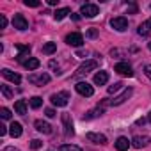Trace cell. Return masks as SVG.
I'll return each instance as SVG.
<instances>
[{
	"mask_svg": "<svg viewBox=\"0 0 151 151\" xmlns=\"http://www.w3.org/2000/svg\"><path fill=\"white\" fill-rule=\"evenodd\" d=\"M96 68H98V60H86V62L77 69L75 77H84V75H87L89 71H93V69H96Z\"/></svg>",
	"mask_w": 151,
	"mask_h": 151,
	"instance_id": "cell-1",
	"label": "cell"
},
{
	"mask_svg": "<svg viewBox=\"0 0 151 151\" xmlns=\"http://www.w3.org/2000/svg\"><path fill=\"white\" fill-rule=\"evenodd\" d=\"M68 100H69V94L66 91L62 93H57V94H52L50 96V101L55 105V107H66L68 105Z\"/></svg>",
	"mask_w": 151,
	"mask_h": 151,
	"instance_id": "cell-2",
	"label": "cell"
},
{
	"mask_svg": "<svg viewBox=\"0 0 151 151\" xmlns=\"http://www.w3.org/2000/svg\"><path fill=\"white\" fill-rule=\"evenodd\" d=\"M114 71L117 75H121V77H133V69L128 62H117L114 66Z\"/></svg>",
	"mask_w": 151,
	"mask_h": 151,
	"instance_id": "cell-3",
	"label": "cell"
},
{
	"mask_svg": "<svg viewBox=\"0 0 151 151\" xmlns=\"http://www.w3.org/2000/svg\"><path fill=\"white\" fill-rule=\"evenodd\" d=\"M110 27L117 32H124L128 29V20L124 16H117V18H112L110 20Z\"/></svg>",
	"mask_w": 151,
	"mask_h": 151,
	"instance_id": "cell-4",
	"label": "cell"
},
{
	"mask_svg": "<svg viewBox=\"0 0 151 151\" xmlns=\"http://www.w3.org/2000/svg\"><path fill=\"white\" fill-rule=\"evenodd\" d=\"M66 43L69 46H82L84 45V36L80 32H71L66 36Z\"/></svg>",
	"mask_w": 151,
	"mask_h": 151,
	"instance_id": "cell-5",
	"label": "cell"
},
{
	"mask_svg": "<svg viewBox=\"0 0 151 151\" xmlns=\"http://www.w3.org/2000/svg\"><path fill=\"white\" fill-rule=\"evenodd\" d=\"M60 121H62V126H64V133L69 137V135H73L75 133V130H73V121H71V116L68 114V112H64V114H60Z\"/></svg>",
	"mask_w": 151,
	"mask_h": 151,
	"instance_id": "cell-6",
	"label": "cell"
},
{
	"mask_svg": "<svg viewBox=\"0 0 151 151\" xmlns=\"http://www.w3.org/2000/svg\"><path fill=\"white\" fill-rule=\"evenodd\" d=\"M29 82L34 84V86H45L50 82V75L46 73H37V75H30L29 77Z\"/></svg>",
	"mask_w": 151,
	"mask_h": 151,
	"instance_id": "cell-7",
	"label": "cell"
},
{
	"mask_svg": "<svg viewBox=\"0 0 151 151\" xmlns=\"http://www.w3.org/2000/svg\"><path fill=\"white\" fill-rule=\"evenodd\" d=\"M75 89H77V93L78 94H82V96H93L94 94V89H93V86L91 84H87V82H78L77 86H75Z\"/></svg>",
	"mask_w": 151,
	"mask_h": 151,
	"instance_id": "cell-8",
	"label": "cell"
},
{
	"mask_svg": "<svg viewBox=\"0 0 151 151\" xmlns=\"http://www.w3.org/2000/svg\"><path fill=\"white\" fill-rule=\"evenodd\" d=\"M80 14L86 16V18H94L98 14V6H94V4H84L82 9H80Z\"/></svg>",
	"mask_w": 151,
	"mask_h": 151,
	"instance_id": "cell-9",
	"label": "cell"
},
{
	"mask_svg": "<svg viewBox=\"0 0 151 151\" xmlns=\"http://www.w3.org/2000/svg\"><path fill=\"white\" fill-rule=\"evenodd\" d=\"M132 94H133V89H132V87H128V89H124V91H123L119 96H116L114 100H110V105H116V107H117V105L124 103V101H126V100H128Z\"/></svg>",
	"mask_w": 151,
	"mask_h": 151,
	"instance_id": "cell-10",
	"label": "cell"
},
{
	"mask_svg": "<svg viewBox=\"0 0 151 151\" xmlns=\"http://www.w3.org/2000/svg\"><path fill=\"white\" fill-rule=\"evenodd\" d=\"M16 48H18V52H20L18 57H16V60L25 64V62L29 60L27 57H29V53H30V46H29V45H16Z\"/></svg>",
	"mask_w": 151,
	"mask_h": 151,
	"instance_id": "cell-11",
	"label": "cell"
},
{
	"mask_svg": "<svg viewBox=\"0 0 151 151\" xmlns=\"http://www.w3.org/2000/svg\"><path fill=\"white\" fill-rule=\"evenodd\" d=\"M13 25H14V29H18V30H27V29H29V22L25 20L23 14H14Z\"/></svg>",
	"mask_w": 151,
	"mask_h": 151,
	"instance_id": "cell-12",
	"label": "cell"
},
{
	"mask_svg": "<svg viewBox=\"0 0 151 151\" xmlns=\"http://www.w3.org/2000/svg\"><path fill=\"white\" fill-rule=\"evenodd\" d=\"M2 75H4V78H7L9 82H13V84H16V86L22 82V77H20V75H18V73H13V71L7 69V68L2 69Z\"/></svg>",
	"mask_w": 151,
	"mask_h": 151,
	"instance_id": "cell-13",
	"label": "cell"
},
{
	"mask_svg": "<svg viewBox=\"0 0 151 151\" xmlns=\"http://www.w3.org/2000/svg\"><path fill=\"white\" fill-rule=\"evenodd\" d=\"M87 140H91V142H94V144H107V137L103 135V133H94V132H89L87 135Z\"/></svg>",
	"mask_w": 151,
	"mask_h": 151,
	"instance_id": "cell-14",
	"label": "cell"
},
{
	"mask_svg": "<svg viewBox=\"0 0 151 151\" xmlns=\"http://www.w3.org/2000/svg\"><path fill=\"white\" fill-rule=\"evenodd\" d=\"M34 126H36V130L41 132V133H52V126H50L46 121H43V119H37V121L34 123Z\"/></svg>",
	"mask_w": 151,
	"mask_h": 151,
	"instance_id": "cell-15",
	"label": "cell"
},
{
	"mask_svg": "<svg viewBox=\"0 0 151 151\" xmlns=\"http://www.w3.org/2000/svg\"><path fill=\"white\" fill-rule=\"evenodd\" d=\"M147 142H149V137H146V135H137V137H133V140H132V144H133V147H137V149H140V147H146L147 146Z\"/></svg>",
	"mask_w": 151,
	"mask_h": 151,
	"instance_id": "cell-16",
	"label": "cell"
},
{
	"mask_svg": "<svg viewBox=\"0 0 151 151\" xmlns=\"http://www.w3.org/2000/svg\"><path fill=\"white\" fill-rule=\"evenodd\" d=\"M109 82V73L107 71H98L94 75V84L96 86H105Z\"/></svg>",
	"mask_w": 151,
	"mask_h": 151,
	"instance_id": "cell-17",
	"label": "cell"
},
{
	"mask_svg": "<svg viewBox=\"0 0 151 151\" xmlns=\"http://www.w3.org/2000/svg\"><path fill=\"white\" fill-rule=\"evenodd\" d=\"M149 32H151V18L146 20L144 23H140L139 29H137V34H139V36H147Z\"/></svg>",
	"mask_w": 151,
	"mask_h": 151,
	"instance_id": "cell-18",
	"label": "cell"
},
{
	"mask_svg": "<svg viewBox=\"0 0 151 151\" xmlns=\"http://www.w3.org/2000/svg\"><path fill=\"white\" fill-rule=\"evenodd\" d=\"M130 147V140L126 139V137H119L117 140H116V149L117 151H126Z\"/></svg>",
	"mask_w": 151,
	"mask_h": 151,
	"instance_id": "cell-19",
	"label": "cell"
},
{
	"mask_svg": "<svg viewBox=\"0 0 151 151\" xmlns=\"http://www.w3.org/2000/svg\"><path fill=\"white\" fill-rule=\"evenodd\" d=\"M22 132H23V128H22L20 123H11V126H9V135L11 137H20Z\"/></svg>",
	"mask_w": 151,
	"mask_h": 151,
	"instance_id": "cell-20",
	"label": "cell"
},
{
	"mask_svg": "<svg viewBox=\"0 0 151 151\" xmlns=\"http://www.w3.org/2000/svg\"><path fill=\"white\" fill-rule=\"evenodd\" d=\"M14 110H16V114L25 116V114H27V103H25V100H18V101L14 103Z\"/></svg>",
	"mask_w": 151,
	"mask_h": 151,
	"instance_id": "cell-21",
	"label": "cell"
},
{
	"mask_svg": "<svg viewBox=\"0 0 151 151\" xmlns=\"http://www.w3.org/2000/svg\"><path fill=\"white\" fill-rule=\"evenodd\" d=\"M68 14H71V11H69L68 7H62V9H57V11L53 13V18H55L57 22H60V20H64Z\"/></svg>",
	"mask_w": 151,
	"mask_h": 151,
	"instance_id": "cell-22",
	"label": "cell"
},
{
	"mask_svg": "<svg viewBox=\"0 0 151 151\" xmlns=\"http://www.w3.org/2000/svg\"><path fill=\"white\" fill-rule=\"evenodd\" d=\"M39 64H41V62H39V59H36V57H30V59L25 62V68H27L29 71H34V69H37V68H39Z\"/></svg>",
	"mask_w": 151,
	"mask_h": 151,
	"instance_id": "cell-23",
	"label": "cell"
},
{
	"mask_svg": "<svg viewBox=\"0 0 151 151\" xmlns=\"http://www.w3.org/2000/svg\"><path fill=\"white\" fill-rule=\"evenodd\" d=\"M55 50H57V45L55 43H45L43 45V53H46V55H52Z\"/></svg>",
	"mask_w": 151,
	"mask_h": 151,
	"instance_id": "cell-24",
	"label": "cell"
},
{
	"mask_svg": "<svg viewBox=\"0 0 151 151\" xmlns=\"http://www.w3.org/2000/svg\"><path fill=\"white\" fill-rule=\"evenodd\" d=\"M59 151H84V149L78 147V146H73V144H62L59 147Z\"/></svg>",
	"mask_w": 151,
	"mask_h": 151,
	"instance_id": "cell-25",
	"label": "cell"
},
{
	"mask_svg": "<svg viewBox=\"0 0 151 151\" xmlns=\"http://www.w3.org/2000/svg\"><path fill=\"white\" fill-rule=\"evenodd\" d=\"M41 105H43V100H41L39 96H32V98H30V107H32V109H39Z\"/></svg>",
	"mask_w": 151,
	"mask_h": 151,
	"instance_id": "cell-26",
	"label": "cell"
},
{
	"mask_svg": "<svg viewBox=\"0 0 151 151\" xmlns=\"http://www.w3.org/2000/svg\"><path fill=\"white\" fill-rule=\"evenodd\" d=\"M0 91H2V94H4L7 100H11V98H13V91H11V87H9V86H0Z\"/></svg>",
	"mask_w": 151,
	"mask_h": 151,
	"instance_id": "cell-27",
	"label": "cell"
},
{
	"mask_svg": "<svg viewBox=\"0 0 151 151\" xmlns=\"http://www.w3.org/2000/svg\"><path fill=\"white\" fill-rule=\"evenodd\" d=\"M119 89H123V82H116L114 86H109V94H114V93H117Z\"/></svg>",
	"mask_w": 151,
	"mask_h": 151,
	"instance_id": "cell-28",
	"label": "cell"
},
{
	"mask_svg": "<svg viewBox=\"0 0 151 151\" xmlns=\"http://www.w3.org/2000/svg\"><path fill=\"white\" fill-rule=\"evenodd\" d=\"M0 116H2V119H11V110L9 109H6V107H2V109H0Z\"/></svg>",
	"mask_w": 151,
	"mask_h": 151,
	"instance_id": "cell-29",
	"label": "cell"
},
{
	"mask_svg": "<svg viewBox=\"0 0 151 151\" xmlns=\"http://www.w3.org/2000/svg\"><path fill=\"white\" fill-rule=\"evenodd\" d=\"M27 7H39L41 6V2H37V0H25V2H23Z\"/></svg>",
	"mask_w": 151,
	"mask_h": 151,
	"instance_id": "cell-30",
	"label": "cell"
},
{
	"mask_svg": "<svg viewBox=\"0 0 151 151\" xmlns=\"http://www.w3.org/2000/svg\"><path fill=\"white\" fill-rule=\"evenodd\" d=\"M41 146H43V142H41V140H37V139L30 140V149H34V151H36V149H39Z\"/></svg>",
	"mask_w": 151,
	"mask_h": 151,
	"instance_id": "cell-31",
	"label": "cell"
},
{
	"mask_svg": "<svg viewBox=\"0 0 151 151\" xmlns=\"http://www.w3.org/2000/svg\"><path fill=\"white\" fill-rule=\"evenodd\" d=\"M87 37H91V39L98 37V29H89L87 30Z\"/></svg>",
	"mask_w": 151,
	"mask_h": 151,
	"instance_id": "cell-32",
	"label": "cell"
},
{
	"mask_svg": "<svg viewBox=\"0 0 151 151\" xmlns=\"http://www.w3.org/2000/svg\"><path fill=\"white\" fill-rule=\"evenodd\" d=\"M0 27H2V29H6L7 27V18L2 14V16H0Z\"/></svg>",
	"mask_w": 151,
	"mask_h": 151,
	"instance_id": "cell-33",
	"label": "cell"
},
{
	"mask_svg": "<svg viewBox=\"0 0 151 151\" xmlns=\"http://www.w3.org/2000/svg\"><path fill=\"white\" fill-rule=\"evenodd\" d=\"M50 68H53V69H57V73H55V75H60V71H59V64H57L55 60H50Z\"/></svg>",
	"mask_w": 151,
	"mask_h": 151,
	"instance_id": "cell-34",
	"label": "cell"
},
{
	"mask_svg": "<svg viewBox=\"0 0 151 151\" xmlns=\"http://www.w3.org/2000/svg\"><path fill=\"white\" fill-rule=\"evenodd\" d=\"M45 114H46V116H48V117H55V116H57V114H55V110H53V109H46V110H45Z\"/></svg>",
	"mask_w": 151,
	"mask_h": 151,
	"instance_id": "cell-35",
	"label": "cell"
},
{
	"mask_svg": "<svg viewBox=\"0 0 151 151\" xmlns=\"http://www.w3.org/2000/svg\"><path fill=\"white\" fill-rule=\"evenodd\" d=\"M144 73H146V77H147V78H149V80H151V64H149V66H146V68H144Z\"/></svg>",
	"mask_w": 151,
	"mask_h": 151,
	"instance_id": "cell-36",
	"label": "cell"
},
{
	"mask_svg": "<svg viewBox=\"0 0 151 151\" xmlns=\"http://www.w3.org/2000/svg\"><path fill=\"white\" fill-rule=\"evenodd\" d=\"M6 133H7V128H6L4 124H0V137H4Z\"/></svg>",
	"mask_w": 151,
	"mask_h": 151,
	"instance_id": "cell-37",
	"label": "cell"
},
{
	"mask_svg": "<svg viewBox=\"0 0 151 151\" xmlns=\"http://www.w3.org/2000/svg\"><path fill=\"white\" fill-rule=\"evenodd\" d=\"M71 18H73L75 22H78V20H80V14H77V13H71Z\"/></svg>",
	"mask_w": 151,
	"mask_h": 151,
	"instance_id": "cell-38",
	"label": "cell"
},
{
	"mask_svg": "<svg viewBox=\"0 0 151 151\" xmlns=\"http://www.w3.org/2000/svg\"><path fill=\"white\" fill-rule=\"evenodd\" d=\"M46 2H48V6H57L59 0H46Z\"/></svg>",
	"mask_w": 151,
	"mask_h": 151,
	"instance_id": "cell-39",
	"label": "cell"
},
{
	"mask_svg": "<svg viewBox=\"0 0 151 151\" xmlns=\"http://www.w3.org/2000/svg\"><path fill=\"white\" fill-rule=\"evenodd\" d=\"M4 151H18V149H16V147H13V146H9V147H6Z\"/></svg>",
	"mask_w": 151,
	"mask_h": 151,
	"instance_id": "cell-40",
	"label": "cell"
},
{
	"mask_svg": "<svg viewBox=\"0 0 151 151\" xmlns=\"http://www.w3.org/2000/svg\"><path fill=\"white\" fill-rule=\"evenodd\" d=\"M130 13H137V7L135 6H130Z\"/></svg>",
	"mask_w": 151,
	"mask_h": 151,
	"instance_id": "cell-41",
	"label": "cell"
},
{
	"mask_svg": "<svg viewBox=\"0 0 151 151\" xmlns=\"http://www.w3.org/2000/svg\"><path fill=\"white\" fill-rule=\"evenodd\" d=\"M147 121H149V123H151V112H149V116H147Z\"/></svg>",
	"mask_w": 151,
	"mask_h": 151,
	"instance_id": "cell-42",
	"label": "cell"
},
{
	"mask_svg": "<svg viewBox=\"0 0 151 151\" xmlns=\"http://www.w3.org/2000/svg\"><path fill=\"white\" fill-rule=\"evenodd\" d=\"M147 48H149V50H151V43H149V45H147Z\"/></svg>",
	"mask_w": 151,
	"mask_h": 151,
	"instance_id": "cell-43",
	"label": "cell"
}]
</instances>
